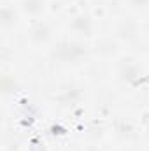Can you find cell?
<instances>
[{"label": "cell", "mask_w": 149, "mask_h": 151, "mask_svg": "<svg viewBox=\"0 0 149 151\" xmlns=\"http://www.w3.org/2000/svg\"><path fill=\"white\" fill-rule=\"evenodd\" d=\"M86 55V46L79 40H60L53 49V58H56L62 63H75Z\"/></svg>", "instance_id": "1"}, {"label": "cell", "mask_w": 149, "mask_h": 151, "mask_svg": "<svg viewBox=\"0 0 149 151\" xmlns=\"http://www.w3.org/2000/svg\"><path fill=\"white\" fill-rule=\"evenodd\" d=\"M70 28L74 30L77 35H82V37H90L91 32H93V19L90 18V14L86 12H79L75 14L70 21Z\"/></svg>", "instance_id": "2"}, {"label": "cell", "mask_w": 149, "mask_h": 151, "mask_svg": "<svg viewBox=\"0 0 149 151\" xmlns=\"http://www.w3.org/2000/svg\"><path fill=\"white\" fill-rule=\"evenodd\" d=\"M53 39V28H51V25L49 23H46V21H37L34 27H32V30H30V40L34 42V44H46V42H49Z\"/></svg>", "instance_id": "3"}, {"label": "cell", "mask_w": 149, "mask_h": 151, "mask_svg": "<svg viewBox=\"0 0 149 151\" xmlns=\"http://www.w3.org/2000/svg\"><path fill=\"white\" fill-rule=\"evenodd\" d=\"M116 34L123 40H133V39L139 37V25H137V21H133L130 18L121 19L116 25Z\"/></svg>", "instance_id": "4"}, {"label": "cell", "mask_w": 149, "mask_h": 151, "mask_svg": "<svg viewBox=\"0 0 149 151\" xmlns=\"http://www.w3.org/2000/svg\"><path fill=\"white\" fill-rule=\"evenodd\" d=\"M117 76L123 79V81H132L139 76V65H137V60L133 58H121V62L117 63Z\"/></svg>", "instance_id": "5"}, {"label": "cell", "mask_w": 149, "mask_h": 151, "mask_svg": "<svg viewBox=\"0 0 149 151\" xmlns=\"http://www.w3.org/2000/svg\"><path fill=\"white\" fill-rule=\"evenodd\" d=\"M19 7L28 16H40L46 11V0H21Z\"/></svg>", "instance_id": "6"}, {"label": "cell", "mask_w": 149, "mask_h": 151, "mask_svg": "<svg viewBox=\"0 0 149 151\" xmlns=\"http://www.w3.org/2000/svg\"><path fill=\"white\" fill-rule=\"evenodd\" d=\"M11 7L9 5H5L4 9H2V25H4V28H9L11 25H14L16 23V14L12 12L11 14Z\"/></svg>", "instance_id": "7"}, {"label": "cell", "mask_w": 149, "mask_h": 151, "mask_svg": "<svg viewBox=\"0 0 149 151\" xmlns=\"http://www.w3.org/2000/svg\"><path fill=\"white\" fill-rule=\"evenodd\" d=\"M114 47H116V44L112 42L111 39H102L100 42H97V51H107V53H114Z\"/></svg>", "instance_id": "8"}, {"label": "cell", "mask_w": 149, "mask_h": 151, "mask_svg": "<svg viewBox=\"0 0 149 151\" xmlns=\"http://www.w3.org/2000/svg\"><path fill=\"white\" fill-rule=\"evenodd\" d=\"M128 4L133 9H146V7H149V0H128Z\"/></svg>", "instance_id": "9"}]
</instances>
